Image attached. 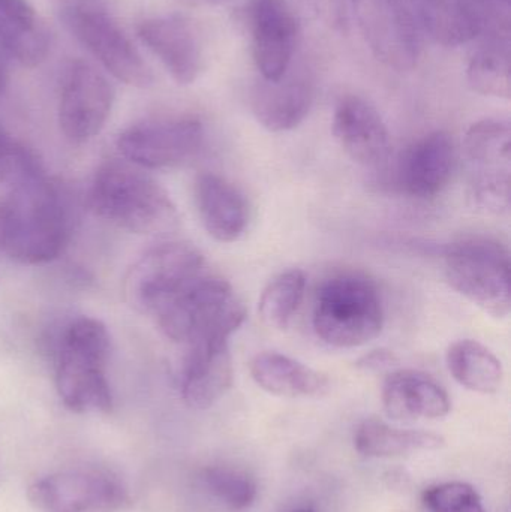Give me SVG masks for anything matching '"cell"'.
Listing matches in <instances>:
<instances>
[{"label":"cell","instance_id":"31","mask_svg":"<svg viewBox=\"0 0 511 512\" xmlns=\"http://www.w3.org/2000/svg\"><path fill=\"white\" fill-rule=\"evenodd\" d=\"M42 174L35 155L0 128V183L14 188Z\"/></svg>","mask_w":511,"mask_h":512},{"label":"cell","instance_id":"30","mask_svg":"<svg viewBox=\"0 0 511 512\" xmlns=\"http://www.w3.org/2000/svg\"><path fill=\"white\" fill-rule=\"evenodd\" d=\"M471 200L480 212L507 215L511 204L510 170L474 171L471 179Z\"/></svg>","mask_w":511,"mask_h":512},{"label":"cell","instance_id":"9","mask_svg":"<svg viewBox=\"0 0 511 512\" xmlns=\"http://www.w3.org/2000/svg\"><path fill=\"white\" fill-rule=\"evenodd\" d=\"M27 498L38 512H122L132 504L123 481L96 468L48 475L30 486Z\"/></svg>","mask_w":511,"mask_h":512},{"label":"cell","instance_id":"7","mask_svg":"<svg viewBox=\"0 0 511 512\" xmlns=\"http://www.w3.org/2000/svg\"><path fill=\"white\" fill-rule=\"evenodd\" d=\"M63 21L72 36L116 80L140 89L152 86L155 78L149 65L107 9L92 2L78 3L63 12Z\"/></svg>","mask_w":511,"mask_h":512},{"label":"cell","instance_id":"13","mask_svg":"<svg viewBox=\"0 0 511 512\" xmlns=\"http://www.w3.org/2000/svg\"><path fill=\"white\" fill-rule=\"evenodd\" d=\"M252 54L264 80L284 77L296 51V17L284 0H254L249 8Z\"/></svg>","mask_w":511,"mask_h":512},{"label":"cell","instance_id":"27","mask_svg":"<svg viewBox=\"0 0 511 512\" xmlns=\"http://www.w3.org/2000/svg\"><path fill=\"white\" fill-rule=\"evenodd\" d=\"M468 161L479 170H510L511 126L509 120L483 119L465 132Z\"/></svg>","mask_w":511,"mask_h":512},{"label":"cell","instance_id":"4","mask_svg":"<svg viewBox=\"0 0 511 512\" xmlns=\"http://www.w3.org/2000/svg\"><path fill=\"white\" fill-rule=\"evenodd\" d=\"M162 333L192 346L203 340L231 339L246 319V309L227 280L203 273L155 313Z\"/></svg>","mask_w":511,"mask_h":512},{"label":"cell","instance_id":"26","mask_svg":"<svg viewBox=\"0 0 511 512\" xmlns=\"http://www.w3.org/2000/svg\"><path fill=\"white\" fill-rule=\"evenodd\" d=\"M510 38H486L468 62L471 89L480 95L510 99Z\"/></svg>","mask_w":511,"mask_h":512},{"label":"cell","instance_id":"2","mask_svg":"<svg viewBox=\"0 0 511 512\" xmlns=\"http://www.w3.org/2000/svg\"><path fill=\"white\" fill-rule=\"evenodd\" d=\"M89 206L104 221L140 236H161L179 225L168 192L131 162L108 161L98 168L89 189Z\"/></svg>","mask_w":511,"mask_h":512},{"label":"cell","instance_id":"33","mask_svg":"<svg viewBox=\"0 0 511 512\" xmlns=\"http://www.w3.org/2000/svg\"><path fill=\"white\" fill-rule=\"evenodd\" d=\"M327 26L336 30L347 29L348 14H350L351 0H303Z\"/></svg>","mask_w":511,"mask_h":512},{"label":"cell","instance_id":"29","mask_svg":"<svg viewBox=\"0 0 511 512\" xmlns=\"http://www.w3.org/2000/svg\"><path fill=\"white\" fill-rule=\"evenodd\" d=\"M207 490L231 511H245L257 498V483L251 475L228 466H213L203 475Z\"/></svg>","mask_w":511,"mask_h":512},{"label":"cell","instance_id":"11","mask_svg":"<svg viewBox=\"0 0 511 512\" xmlns=\"http://www.w3.org/2000/svg\"><path fill=\"white\" fill-rule=\"evenodd\" d=\"M360 29L378 60L413 69L420 54L419 24L407 0H351Z\"/></svg>","mask_w":511,"mask_h":512},{"label":"cell","instance_id":"20","mask_svg":"<svg viewBox=\"0 0 511 512\" xmlns=\"http://www.w3.org/2000/svg\"><path fill=\"white\" fill-rule=\"evenodd\" d=\"M383 406L387 417L402 423L438 420L452 411L447 391L431 376L417 370H396L383 385Z\"/></svg>","mask_w":511,"mask_h":512},{"label":"cell","instance_id":"18","mask_svg":"<svg viewBox=\"0 0 511 512\" xmlns=\"http://www.w3.org/2000/svg\"><path fill=\"white\" fill-rule=\"evenodd\" d=\"M314 84L303 72L288 71L279 80H258L251 89V110L270 132L297 128L311 111Z\"/></svg>","mask_w":511,"mask_h":512},{"label":"cell","instance_id":"15","mask_svg":"<svg viewBox=\"0 0 511 512\" xmlns=\"http://www.w3.org/2000/svg\"><path fill=\"white\" fill-rule=\"evenodd\" d=\"M333 135L357 164L380 167L390 155V134L381 114L359 96H345L333 116Z\"/></svg>","mask_w":511,"mask_h":512},{"label":"cell","instance_id":"32","mask_svg":"<svg viewBox=\"0 0 511 512\" xmlns=\"http://www.w3.org/2000/svg\"><path fill=\"white\" fill-rule=\"evenodd\" d=\"M423 504L431 512H486L482 498L467 483H443L423 493Z\"/></svg>","mask_w":511,"mask_h":512},{"label":"cell","instance_id":"10","mask_svg":"<svg viewBox=\"0 0 511 512\" xmlns=\"http://www.w3.org/2000/svg\"><path fill=\"white\" fill-rule=\"evenodd\" d=\"M204 138V126L197 117H165L129 126L116 143L131 164L143 170H170L191 162L203 149Z\"/></svg>","mask_w":511,"mask_h":512},{"label":"cell","instance_id":"8","mask_svg":"<svg viewBox=\"0 0 511 512\" xmlns=\"http://www.w3.org/2000/svg\"><path fill=\"white\" fill-rule=\"evenodd\" d=\"M203 273H206V261L194 245L162 243L129 268L123 292L126 301L138 312L155 315L177 292Z\"/></svg>","mask_w":511,"mask_h":512},{"label":"cell","instance_id":"17","mask_svg":"<svg viewBox=\"0 0 511 512\" xmlns=\"http://www.w3.org/2000/svg\"><path fill=\"white\" fill-rule=\"evenodd\" d=\"M137 36L167 69L177 84L188 86L201 72V47L194 26L182 15L147 18Z\"/></svg>","mask_w":511,"mask_h":512},{"label":"cell","instance_id":"36","mask_svg":"<svg viewBox=\"0 0 511 512\" xmlns=\"http://www.w3.org/2000/svg\"><path fill=\"white\" fill-rule=\"evenodd\" d=\"M294 512H314L311 510V508H305V510H299V511H294Z\"/></svg>","mask_w":511,"mask_h":512},{"label":"cell","instance_id":"14","mask_svg":"<svg viewBox=\"0 0 511 512\" xmlns=\"http://www.w3.org/2000/svg\"><path fill=\"white\" fill-rule=\"evenodd\" d=\"M456 147L452 135L435 131L408 147L399 162V185L417 200L440 195L455 174Z\"/></svg>","mask_w":511,"mask_h":512},{"label":"cell","instance_id":"1","mask_svg":"<svg viewBox=\"0 0 511 512\" xmlns=\"http://www.w3.org/2000/svg\"><path fill=\"white\" fill-rule=\"evenodd\" d=\"M71 212L45 176L11 188L0 201V255L24 265L62 254L71 234Z\"/></svg>","mask_w":511,"mask_h":512},{"label":"cell","instance_id":"5","mask_svg":"<svg viewBox=\"0 0 511 512\" xmlns=\"http://www.w3.org/2000/svg\"><path fill=\"white\" fill-rule=\"evenodd\" d=\"M312 325L318 339L333 348H359L377 339L384 327L377 285L363 274L330 277L318 289Z\"/></svg>","mask_w":511,"mask_h":512},{"label":"cell","instance_id":"23","mask_svg":"<svg viewBox=\"0 0 511 512\" xmlns=\"http://www.w3.org/2000/svg\"><path fill=\"white\" fill-rule=\"evenodd\" d=\"M354 447L371 459H390L414 451H434L446 447V439L425 430L398 429L380 418H368L357 427Z\"/></svg>","mask_w":511,"mask_h":512},{"label":"cell","instance_id":"35","mask_svg":"<svg viewBox=\"0 0 511 512\" xmlns=\"http://www.w3.org/2000/svg\"><path fill=\"white\" fill-rule=\"evenodd\" d=\"M9 80V56L0 44V93L5 92Z\"/></svg>","mask_w":511,"mask_h":512},{"label":"cell","instance_id":"16","mask_svg":"<svg viewBox=\"0 0 511 512\" xmlns=\"http://www.w3.org/2000/svg\"><path fill=\"white\" fill-rule=\"evenodd\" d=\"M230 339L203 340L189 346L180 376V394L192 409H209L233 385Z\"/></svg>","mask_w":511,"mask_h":512},{"label":"cell","instance_id":"19","mask_svg":"<svg viewBox=\"0 0 511 512\" xmlns=\"http://www.w3.org/2000/svg\"><path fill=\"white\" fill-rule=\"evenodd\" d=\"M194 198L201 224L212 239H242L249 225V204L237 186L219 174L203 173L195 180Z\"/></svg>","mask_w":511,"mask_h":512},{"label":"cell","instance_id":"25","mask_svg":"<svg viewBox=\"0 0 511 512\" xmlns=\"http://www.w3.org/2000/svg\"><path fill=\"white\" fill-rule=\"evenodd\" d=\"M419 27L446 47L467 44L477 39V29L462 0H413Z\"/></svg>","mask_w":511,"mask_h":512},{"label":"cell","instance_id":"6","mask_svg":"<svg viewBox=\"0 0 511 512\" xmlns=\"http://www.w3.org/2000/svg\"><path fill=\"white\" fill-rule=\"evenodd\" d=\"M444 274L455 291L494 316L511 310L509 251L488 237H468L450 243L443 252Z\"/></svg>","mask_w":511,"mask_h":512},{"label":"cell","instance_id":"37","mask_svg":"<svg viewBox=\"0 0 511 512\" xmlns=\"http://www.w3.org/2000/svg\"><path fill=\"white\" fill-rule=\"evenodd\" d=\"M501 2L510 3V0H501Z\"/></svg>","mask_w":511,"mask_h":512},{"label":"cell","instance_id":"21","mask_svg":"<svg viewBox=\"0 0 511 512\" xmlns=\"http://www.w3.org/2000/svg\"><path fill=\"white\" fill-rule=\"evenodd\" d=\"M0 44L26 68L44 62L50 51V32L27 0H0Z\"/></svg>","mask_w":511,"mask_h":512},{"label":"cell","instance_id":"34","mask_svg":"<svg viewBox=\"0 0 511 512\" xmlns=\"http://www.w3.org/2000/svg\"><path fill=\"white\" fill-rule=\"evenodd\" d=\"M398 363V358L389 349H374L368 354L362 355L356 361V366L366 372H380V370L390 369Z\"/></svg>","mask_w":511,"mask_h":512},{"label":"cell","instance_id":"12","mask_svg":"<svg viewBox=\"0 0 511 512\" xmlns=\"http://www.w3.org/2000/svg\"><path fill=\"white\" fill-rule=\"evenodd\" d=\"M114 89L108 78L86 60L69 63L63 74L59 125L72 143H86L99 134L110 117Z\"/></svg>","mask_w":511,"mask_h":512},{"label":"cell","instance_id":"24","mask_svg":"<svg viewBox=\"0 0 511 512\" xmlns=\"http://www.w3.org/2000/svg\"><path fill=\"white\" fill-rule=\"evenodd\" d=\"M446 363L453 379L474 393L494 394L503 385V364L491 349L477 340L452 343L447 349Z\"/></svg>","mask_w":511,"mask_h":512},{"label":"cell","instance_id":"3","mask_svg":"<svg viewBox=\"0 0 511 512\" xmlns=\"http://www.w3.org/2000/svg\"><path fill=\"white\" fill-rule=\"evenodd\" d=\"M111 339L99 319L81 316L66 325L56 358V387L60 400L77 414L113 409L107 361Z\"/></svg>","mask_w":511,"mask_h":512},{"label":"cell","instance_id":"28","mask_svg":"<svg viewBox=\"0 0 511 512\" xmlns=\"http://www.w3.org/2000/svg\"><path fill=\"white\" fill-rule=\"evenodd\" d=\"M306 291V274L299 268L284 271L264 288L258 312L269 327L287 330L302 306Z\"/></svg>","mask_w":511,"mask_h":512},{"label":"cell","instance_id":"22","mask_svg":"<svg viewBox=\"0 0 511 512\" xmlns=\"http://www.w3.org/2000/svg\"><path fill=\"white\" fill-rule=\"evenodd\" d=\"M251 375L258 387L287 399L323 397L330 390L326 375L278 352L255 355L251 361Z\"/></svg>","mask_w":511,"mask_h":512}]
</instances>
